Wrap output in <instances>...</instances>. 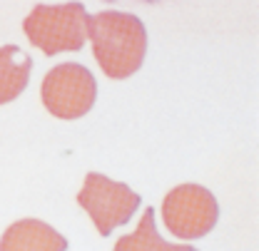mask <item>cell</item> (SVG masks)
Masks as SVG:
<instances>
[{"instance_id":"1","label":"cell","mask_w":259,"mask_h":251,"mask_svg":"<svg viewBox=\"0 0 259 251\" xmlns=\"http://www.w3.org/2000/svg\"><path fill=\"white\" fill-rule=\"evenodd\" d=\"M88 37L100 70L110 80L132 77L145 63L147 30L145 23L132 13L102 10L88 15Z\"/></svg>"},{"instance_id":"4","label":"cell","mask_w":259,"mask_h":251,"mask_svg":"<svg viewBox=\"0 0 259 251\" xmlns=\"http://www.w3.org/2000/svg\"><path fill=\"white\" fill-rule=\"evenodd\" d=\"M140 202L137 191L100 172H88L85 184L77 191V204L90 214L100 236H110L117 226H125L140 209Z\"/></svg>"},{"instance_id":"5","label":"cell","mask_w":259,"mask_h":251,"mask_svg":"<svg viewBox=\"0 0 259 251\" xmlns=\"http://www.w3.org/2000/svg\"><path fill=\"white\" fill-rule=\"evenodd\" d=\"M40 97L45 110L58 120L85 117L97 99V82L88 67L77 63L55 65L45 77Z\"/></svg>"},{"instance_id":"6","label":"cell","mask_w":259,"mask_h":251,"mask_svg":"<svg viewBox=\"0 0 259 251\" xmlns=\"http://www.w3.org/2000/svg\"><path fill=\"white\" fill-rule=\"evenodd\" d=\"M0 251H67V239L40 219H18L3 231Z\"/></svg>"},{"instance_id":"2","label":"cell","mask_w":259,"mask_h":251,"mask_svg":"<svg viewBox=\"0 0 259 251\" xmlns=\"http://www.w3.org/2000/svg\"><path fill=\"white\" fill-rule=\"evenodd\" d=\"M23 32L30 45L42 50L48 58L82 50L88 40V13L82 3H37L32 13L23 20Z\"/></svg>"},{"instance_id":"8","label":"cell","mask_w":259,"mask_h":251,"mask_svg":"<svg viewBox=\"0 0 259 251\" xmlns=\"http://www.w3.org/2000/svg\"><path fill=\"white\" fill-rule=\"evenodd\" d=\"M115 251H197L192 244H169L155 226V209H145L137 229L115 241Z\"/></svg>"},{"instance_id":"7","label":"cell","mask_w":259,"mask_h":251,"mask_svg":"<svg viewBox=\"0 0 259 251\" xmlns=\"http://www.w3.org/2000/svg\"><path fill=\"white\" fill-rule=\"evenodd\" d=\"M32 60L18 45L0 47V105H8L25 92Z\"/></svg>"},{"instance_id":"3","label":"cell","mask_w":259,"mask_h":251,"mask_svg":"<svg viewBox=\"0 0 259 251\" xmlns=\"http://www.w3.org/2000/svg\"><path fill=\"white\" fill-rule=\"evenodd\" d=\"M220 219L214 194L202 184H180L162 199V221L177 239L192 241L207 236Z\"/></svg>"}]
</instances>
